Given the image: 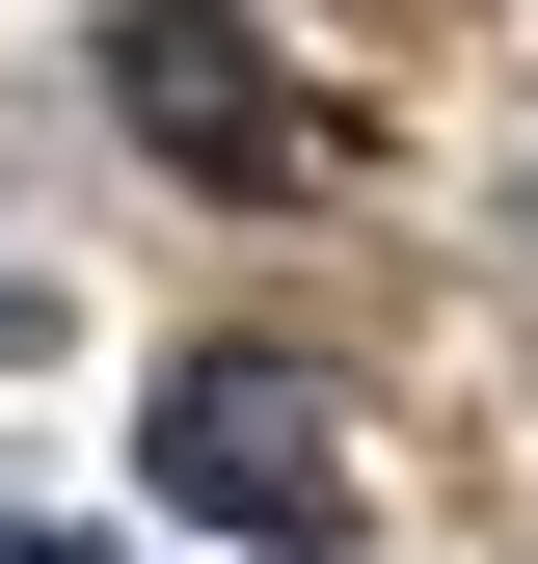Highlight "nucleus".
I'll list each match as a JSON object with an SVG mask.
<instances>
[{"instance_id": "obj_1", "label": "nucleus", "mask_w": 538, "mask_h": 564, "mask_svg": "<svg viewBox=\"0 0 538 564\" xmlns=\"http://www.w3.org/2000/svg\"><path fill=\"white\" fill-rule=\"evenodd\" d=\"M108 108H134L162 188H269V162H297V82H269L243 0H108Z\"/></svg>"}, {"instance_id": "obj_4", "label": "nucleus", "mask_w": 538, "mask_h": 564, "mask_svg": "<svg viewBox=\"0 0 538 564\" xmlns=\"http://www.w3.org/2000/svg\"><path fill=\"white\" fill-rule=\"evenodd\" d=\"M0 564H54V538H0Z\"/></svg>"}, {"instance_id": "obj_3", "label": "nucleus", "mask_w": 538, "mask_h": 564, "mask_svg": "<svg viewBox=\"0 0 538 564\" xmlns=\"http://www.w3.org/2000/svg\"><path fill=\"white\" fill-rule=\"evenodd\" d=\"M0 349H28V296H0Z\"/></svg>"}, {"instance_id": "obj_2", "label": "nucleus", "mask_w": 538, "mask_h": 564, "mask_svg": "<svg viewBox=\"0 0 538 564\" xmlns=\"http://www.w3.org/2000/svg\"><path fill=\"white\" fill-rule=\"evenodd\" d=\"M162 511H189V538H351V484H323V377L189 349V377H162Z\"/></svg>"}]
</instances>
